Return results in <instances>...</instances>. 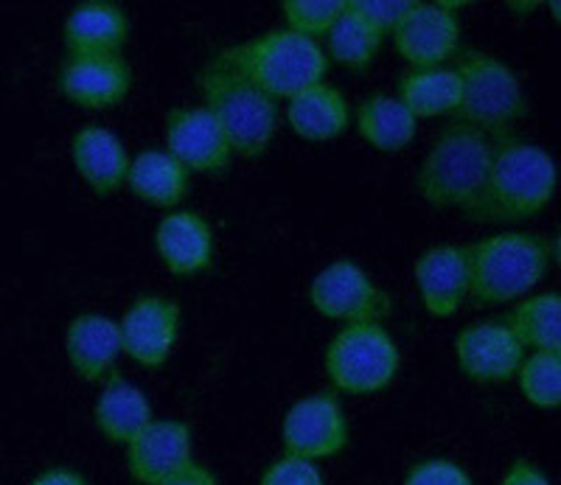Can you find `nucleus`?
<instances>
[{
  "label": "nucleus",
  "mask_w": 561,
  "mask_h": 485,
  "mask_svg": "<svg viewBox=\"0 0 561 485\" xmlns=\"http://www.w3.org/2000/svg\"><path fill=\"white\" fill-rule=\"evenodd\" d=\"M553 158L536 143L497 135L491 138V163L478 203L463 211L478 222H523L553 199Z\"/></svg>",
  "instance_id": "obj_1"
},
{
  "label": "nucleus",
  "mask_w": 561,
  "mask_h": 485,
  "mask_svg": "<svg viewBox=\"0 0 561 485\" xmlns=\"http://www.w3.org/2000/svg\"><path fill=\"white\" fill-rule=\"evenodd\" d=\"M203 107L222 129L230 152L242 158H259L270 147L278 124V107L262 88H255L237 68L228 51L217 54L199 71Z\"/></svg>",
  "instance_id": "obj_2"
},
{
  "label": "nucleus",
  "mask_w": 561,
  "mask_h": 485,
  "mask_svg": "<svg viewBox=\"0 0 561 485\" xmlns=\"http://www.w3.org/2000/svg\"><path fill=\"white\" fill-rule=\"evenodd\" d=\"M491 163V138L466 124H453L438 135L419 169L415 186L435 208L469 211L483 192Z\"/></svg>",
  "instance_id": "obj_3"
},
{
  "label": "nucleus",
  "mask_w": 561,
  "mask_h": 485,
  "mask_svg": "<svg viewBox=\"0 0 561 485\" xmlns=\"http://www.w3.org/2000/svg\"><path fill=\"white\" fill-rule=\"evenodd\" d=\"M469 298L474 307H500L528 295L548 273V247L530 233H500L466 247Z\"/></svg>",
  "instance_id": "obj_4"
},
{
  "label": "nucleus",
  "mask_w": 561,
  "mask_h": 485,
  "mask_svg": "<svg viewBox=\"0 0 561 485\" xmlns=\"http://www.w3.org/2000/svg\"><path fill=\"white\" fill-rule=\"evenodd\" d=\"M239 71L262 88L270 99H293L325 79L329 57L318 39L289 28L262 34L250 43L228 48Z\"/></svg>",
  "instance_id": "obj_5"
},
{
  "label": "nucleus",
  "mask_w": 561,
  "mask_h": 485,
  "mask_svg": "<svg viewBox=\"0 0 561 485\" xmlns=\"http://www.w3.org/2000/svg\"><path fill=\"white\" fill-rule=\"evenodd\" d=\"M455 73L460 79V102L453 113L458 124L497 138L525 115L523 84L503 59L469 51L463 54Z\"/></svg>",
  "instance_id": "obj_6"
},
{
  "label": "nucleus",
  "mask_w": 561,
  "mask_h": 485,
  "mask_svg": "<svg viewBox=\"0 0 561 485\" xmlns=\"http://www.w3.org/2000/svg\"><path fill=\"white\" fill-rule=\"evenodd\" d=\"M399 362V345L382 323H351L325 351V373L334 388L351 396H370L388 388Z\"/></svg>",
  "instance_id": "obj_7"
},
{
  "label": "nucleus",
  "mask_w": 561,
  "mask_h": 485,
  "mask_svg": "<svg viewBox=\"0 0 561 485\" xmlns=\"http://www.w3.org/2000/svg\"><path fill=\"white\" fill-rule=\"evenodd\" d=\"M314 312L343 323H379L390 312V298L370 281V275L348 258L329 264L309 287Z\"/></svg>",
  "instance_id": "obj_8"
},
{
  "label": "nucleus",
  "mask_w": 561,
  "mask_h": 485,
  "mask_svg": "<svg viewBox=\"0 0 561 485\" xmlns=\"http://www.w3.org/2000/svg\"><path fill=\"white\" fill-rule=\"evenodd\" d=\"M284 449L293 458L320 460L343 452L348 443V422L332 393H314L287 409L280 427Z\"/></svg>",
  "instance_id": "obj_9"
},
{
  "label": "nucleus",
  "mask_w": 561,
  "mask_h": 485,
  "mask_svg": "<svg viewBox=\"0 0 561 485\" xmlns=\"http://www.w3.org/2000/svg\"><path fill=\"white\" fill-rule=\"evenodd\" d=\"M133 88V68L122 54H68L59 68V90L84 109L122 104Z\"/></svg>",
  "instance_id": "obj_10"
},
{
  "label": "nucleus",
  "mask_w": 561,
  "mask_h": 485,
  "mask_svg": "<svg viewBox=\"0 0 561 485\" xmlns=\"http://www.w3.org/2000/svg\"><path fill=\"white\" fill-rule=\"evenodd\" d=\"M180 307L160 295H140L118 323L122 351L144 368H158L172 357L180 334Z\"/></svg>",
  "instance_id": "obj_11"
},
{
  "label": "nucleus",
  "mask_w": 561,
  "mask_h": 485,
  "mask_svg": "<svg viewBox=\"0 0 561 485\" xmlns=\"http://www.w3.org/2000/svg\"><path fill=\"white\" fill-rule=\"evenodd\" d=\"M393 43L413 68H438L458 51L460 23L449 3L413 0L410 12L393 28Z\"/></svg>",
  "instance_id": "obj_12"
},
{
  "label": "nucleus",
  "mask_w": 561,
  "mask_h": 485,
  "mask_svg": "<svg viewBox=\"0 0 561 485\" xmlns=\"http://www.w3.org/2000/svg\"><path fill=\"white\" fill-rule=\"evenodd\" d=\"M192 429L172 418H152L127 443V466L138 483L158 485L194 463Z\"/></svg>",
  "instance_id": "obj_13"
},
{
  "label": "nucleus",
  "mask_w": 561,
  "mask_h": 485,
  "mask_svg": "<svg viewBox=\"0 0 561 485\" xmlns=\"http://www.w3.org/2000/svg\"><path fill=\"white\" fill-rule=\"evenodd\" d=\"M167 152L188 174H219L233 158L222 129L205 107H180L167 115Z\"/></svg>",
  "instance_id": "obj_14"
},
{
  "label": "nucleus",
  "mask_w": 561,
  "mask_h": 485,
  "mask_svg": "<svg viewBox=\"0 0 561 485\" xmlns=\"http://www.w3.org/2000/svg\"><path fill=\"white\" fill-rule=\"evenodd\" d=\"M455 357L460 371L474 382H508L517 377L525 359V348L511 334L503 320H483L463 328L455 339Z\"/></svg>",
  "instance_id": "obj_15"
},
{
  "label": "nucleus",
  "mask_w": 561,
  "mask_h": 485,
  "mask_svg": "<svg viewBox=\"0 0 561 485\" xmlns=\"http://www.w3.org/2000/svg\"><path fill=\"white\" fill-rule=\"evenodd\" d=\"M419 298L433 317H453L469 300V258L466 247L440 244L424 250L415 262Z\"/></svg>",
  "instance_id": "obj_16"
},
{
  "label": "nucleus",
  "mask_w": 561,
  "mask_h": 485,
  "mask_svg": "<svg viewBox=\"0 0 561 485\" xmlns=\"http://www.w3.org/2000/svg\"><path fill=\"white\" fill-rule=\"evenodd\" d=\"M154 247L169 273L197 275L214 262V230L192 211L169 213L154 228Z\"/></svg>",
  "instance_id": "obj_17"
},
{
  "label": "nucleus",
  "mask_w": 561,
  "mask_h": 485,
  "mask_svg": "<svg viewBox=\"0 0 561 485\" xmlns=\"http://www.w3.org/2000/svg\"><path fill=\"white\" fill-rule=\"evenodd\" d=\"M65 354L70 368L88 382L110 377L124 354L118 323L104 314H79L65 334Z\"/></svg>",
  "instance_id": "obj_18"
},
{
  "label": "nucleus",
  "mask_w": 561,
  "mask_h": 485,
  "mask_svg": "<svg viewBox=\"0 0 561 485\" xmlns=\"http://www.w3.org/2000/svg\"><path fill=\"white\" fill-rule=\"evenodd\" d=\"M73 166H77L79 177L88 183L99 197L118 192L127 183L129 174V158L127 147L115 132L104 127H84L79 129L73 138Z\"/></svg>",
  "instance_id": "obj_19"
},
{
  "label": "nucleus",
  "mask_w": 561,
  "mask_h": 485,
  "mask_svg": "<svg viewBox=\"0 0 561 485\" xmlns=\"http://www.w3.org/2000/svg\"><path fill=\"white\" fill-rule=\"evenodd\" d=\"M129 37V18L107 0L79 3L62 26L68 54H122Z\"/></svg>",
  "instance_id": "obj_20"
},
{
  "label": "nucleus",
  "mask_w": 561,
  "mask_h": 485,
  "mask_svg": "<svg viewBox=\"0 0 561 485\" xmlns=\"http://www.w3.org/2000/svg\"><path fill=\"white\" fill-rule=\"evenodd\" d=\"M149 422H152V404L147 393L122 373H110L96 402V424L104 438L127 447Z\"/></svg>",
  "instance_id": "obj_21"
},
{
  "label": "nucleus",
  "mask_w": 561,
  "mask_h": 485,
  "mask_svg": "<svg viewBox=\"0 0 561 485\" xmlns=\"http://www.w3.org/2000/svg\"><path fill=\"white\" fill-rule=\"evenodd\" d=\"M289 127L304 141H332L348 127V104L332 84H314L289 99Z\"/></svg>",
  "instance_id": "obj_22"
},
{
  "label": "nucleus",
  "mask_w": 561,
  "mask_h": 485,
  "mask_svg": "<svg viewBox=\"0 0 561 485\" xmlns=\"http://www.w3.org/2000/svg\"><path fill=\"white\" fill-rule=\"evenodd\" d=\"M127 186L154 208H174L188 192V172L167 149H147L129 163Z\"/></svg>",
  "instance_id": "obj_23"
},
{
  "label": "nucleus",
  "mask_w": 561,
  "mask_h": 485,
  "mask_svg": "<svg viewBox=\"0 0 561 485\" xmlns=\"http://www.w3.org/2000/svg\"><path fill=\"white\" fill-rule=\"evenodd\" d=\"M357 129L365 141L379 152H402L415 138L419 122L396 96L365 99L357 109Z\"/></svg>",
  "instance_id": "obj_24"
},
{
  "label": "nucleus",
  "mask_w": 561,
  "mask_h": 485,
  "mask_svg": "<svg viewBox=\"0 0 561 485\" xmlns=\"http://www.w3.org/2000/svg\"><path fill=\"white\" fill-rule=\"evenodd\" d=\"M399 102L413 118H435L455 113L460 102V79L455 68H413L399 82Z\"/></svg>",
  "instance_id": "obj_25"
},
{
  "label": "nucleus",
  "mask_w": 561,
  "mask_h": 485,
  "mask_svg": "<svg viewBox=\"0 0 561 485\" xmlns=\"http://www.w3.org/2000/svg\"><path fill=\"white\" fill-rule=\"evenodd\" d=\"M511 334L519 339L523 348L536 351H553L561 348V300L556 292L536 295V298L523 300L517 309L503 320Z\"/></svg>",
  "instance_id": "obj_26"
},
{
  "label": "nucleus",
  "mask_w": 561,
  "mask_h": 485,
  "mask_svg": "<svg viewBox=\"0 0 561 485\" xmlns=\"http://www.w3.org/2000/svg\"><path fill=\"white\" fill-rule=\"evenodd\" d=\"M325 39H329V54H332L334 62L351 68V71H365L377 59L385 37H379L374 28L365 26L363 20L345 7L343 14L334 20V26L325 34Z\"/></svg>",
  "instance_id": "obj_27"
},
{
  "label": "nucleus",
  "mask_w": 561,
  "mask_h": 485,
  "mask_svg": "<svg viewBox=\"0 0 561 485\" xmlns=\"http://www.w3.org/2000/svg\"><path fill=\"white\" fill-rule=\"evenodd\" d=\"M523 396L539 409H556L561 404V357L553 351H536L519 365Z\"/></svg>",
  "instance_id": "obj_28"
},
{
  "label": "nucleus",
  "mask_w": 561,
  "mask_h": 485,
  "mask_svg": "<svg viewBox=\"0 0 561 485\" xmlns=\"http://www.w3.org/2000/svg\"><path fill=\"white\" fill-rule=\"evenodd\" d=\"M280 9L289 23V32L318 39L320 34H329L334 20L343 14L345 0H284Z\"/></svg>",
  "instance_id": "obj_29"
},
{
  "label": "nucleus",
  "mask_w": 561,
  "mask_h": 485,
  "mask_svg": "<svg viewBox=\"0 0 561 485\" xmlns=\"http://www.w3.org/2000/svg\"><path fill=\"white\" fill-rule=\"evenodd\" d=\"M345 7H348V12L357 14L365 26L385 37V34H393V28L402 23V18L413 7V0H345Z\"/></svg>",
  "instance_id": "obj_30"
},
{
  "label": "nucleus",
  "mask_w": 561,
  "mask_h": 485,
  "mask_svg": "<svg viewBox=\"0 0 561 485\" xmlns=\"http://www.w3.org/2000/svg\"><path fill=\"white\" fill-rule=\"evenodd\" d=\"M404 485H474L472 477L447 458H430L415 463L404 477Z\"/></svg>",
  "instance_id": "obj_31"
},
{
  "label": "nucleus",
  "mask_w": 561,
  "mask_h": 485,
  "mask_svg": "<svg viewBox=\"0 0 561 485\" xmlns=\"http://www.w3.org/2000/svg\"><path fill=\"white\" fill-rule=\"evenodd\" d=\"M262 485H325L312 460L284 454L264 472Z\"/></svg>",
  "instance_id": "obj_32"
},
{
  "label": "nucleus",
  "mask_w": 561,
  "mask_h": 485,
  "mask_svg": "<svg viewBox=\"0 0 561 485\" xmlns=\"http://www.w3.org/2000/svg\"><path fill=\"white\" fill-rule=\"evenodd\" d=\"M500 485H550V480L548 474L539 472L534 463H528V460H517V463L505 472L503 483Z\"/></svg>",
  "instance_id": "obj_33"
},
{
  "label": "nucleus",
  "mask_w": 561,
  "mask_h": 485,
  "mask_svg": "<svg viewBox=\"0 0 561 485\" xmlns=\"http://www.w3.org/2000/svg\"><path fill=\"white\" fill-rule=\"evenodd\" d=\"M158 485H219V483H217V477L208 472V469L192 463L188 469H183V472H178L174 477L163 480V483H158Z\"/></svg>",
  "instance_id": "obj_34"
},
{
  "label": "nucleus",
  "mask_w": 561,
  "mask_h": 485,
  "mask_svg": "<svg viewBox=\"0 0 561 485\" xmlns=\"http://www.w3.org/2000/svg\"><path fill=\"white\" fill-rule=\"evenodd\" d=\"M32 485H88L84 477H79L77 472H68V469H51V472L39 474Z\"/></svg>",
  "instance_id": "obj_35"
}]
</instances>
